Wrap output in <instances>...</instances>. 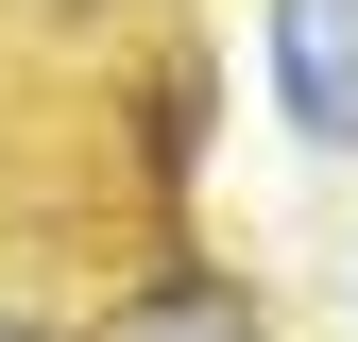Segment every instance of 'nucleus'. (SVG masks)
Returning <instances> with one entry per match:
<instances>
[{
  "label": "nucleus",
  "mask_w": 358,
  "mask_h": 342,
  "mask_svg": "<svg viewBox=\"0 0 358 342\" xmlns=\"http://www.w3.org/2000/svg\"><path fill=\"white\" fill-rule=\"evenodd\" d=\"M85 342H273V308H256L239 274H154V291H120Z\"/></svg>",
  "instance_id": "nucleus-2"
},
{
  "label": "nucleus",
  "mask_w": 358,
  "mask_h": 342,
  "mask_svg": "<svg viewBox=\"0 0 358 342\" xmlns=\"http://www.w3.org/2000/svg\"><path fill=\"white\" fill-rule=\"evenodd\" d=\"M0 342H52V325H17V308H0Z\"/></svg>",
  "instance_id": "nucleus-3"
},
{
  "label": "nucleus",
  "mask_w": 358,
  "mask_h": 342,
  "mask_svg": "<svg viewBox=\"0 0 358 342\" xmlns=\"http://www.w3.org/2000/svg\"><path fill=\"white\" fill-rule=\"evenodd\" d=\"M273 103L307 154H358V0H273Z\"/></svg>",
  "instance_id": "nucleus-1"
}]
</instances>
